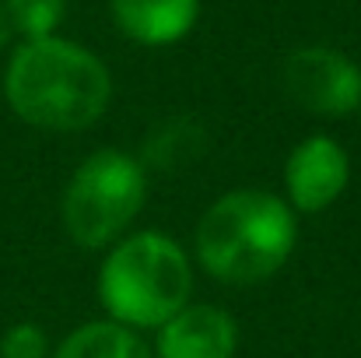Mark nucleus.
<instances>
[{
  "instance_id": "6",
  "label": "nucleus",
  "mask_w": 361,
  "mask_h": 358,
  "mask_svg": "<svg viewBox=\"0 0 361 358\" xmlns=\"http://www.w3.org/2000/svg\"><path fill=\"white\" fill-rule=\"evenodd\" d=\"M348 179H351V158L326 133H316V137L302 141L291 151L288 169H284L288 197L305 215L326 211L348 190Z\"/></svg>"
},
{
  "instance_id": "3",
  "label": "nucleus",
  "mask_w": 361,
  "mask_h": 358,
  "mask_svg": "<svg viewBox=\"0 0 361 358\" xmlns=\"http://www.w3.org/2000/svg\"><path fill=\"white\" fill-rule=\"evenodd\" d=\"M193 274L183 246L161 232H137L106 256L99 274L102 306L123 327H165L186 309Z\"/></svg>"
},
{
  "instance_id": "13",
  "label": "nucleus",
  "mask_w": 361,
  "mask_h": 358,
  "mask_svg": "<svg viewBox=\"0 0 361 358\" xmlns=\"http://www.w3.org/2000/svg\"><path fill=\"white\" fill-rule=\"evenodd\" d=\"M11 32H14V28H11V18H7V7L0 4V46H4V42L11 39Z\"/></svg>"
},
{
  "instance_id": "10",
  "label": "nucleus",
  "mask_w": 361,
  "mask_h": 358,
  "mask_svg": "<svg viewBox=\"0 0 361 358\" xmlns=\"http://www.w3.org/2000/svg\"><path fill=\"white\" fill-rule=\"evenodd\" d=\"M200 144H204V130L197 126V123H190V119H169V123H161L151 137H147V162L151 165H165V169H172V165H179L186 155L193 158L197 151H200Z\"/></svg>"
},
{
  "instance_id": "2",
  "label": "nucleus",
  "mask_w": 361,
  "mask_h": 358,
  "mask_svg": "<svg viewBox=\"0 0 361 358\" xmlns=\"http://www.w3.org/2000/svg\"><path fill=\"white\" fill-rule=\"evenodd\" d=\"M298 239L295 215L267 190H232L214 201L197 225V256L225 285L274 278Z\"/></svg>"
},
{
  "instance_id": "5",
  "label": "nucleus",
  "mask_w": 361,
  "mask_h": 358,
  "mask_svg": "<svg viewBox=\"0 0 361 358\" xmlns=\"http://www.w3.org/2000/svg\"><path fill=\"white\" fill-rule=\"evenodd\" d=\"M288 95L316 117H351L361 106V67L330 46H305L284 60Z\"/></svg>"
},
{
  "instance_id": "7",
  "label": "nucleus",
  "mask_w": 361,
  "mask_h": 358,
  "mask_svg": "<svg viewBox=\"0 0 361 358\" xmlns=\"http://www.w3.org/2000/svg\"><path fill=\"white\" fill-rule=\"evenodd\" d=\"M239 345L235 320L218 306H186L158 334V358H232Z\"/></svg>"
},
{
  "instance_id": "12",
  "label": "nucleus",
  "mask_w": 361,
  "mask_h": 358,
  "mask_svg": "<svg viewBox=\"0 0 361 358\" xmlns=\"http://www.w3.org/2000/svg\"><path fill=\"white\" fill-rule=\"evenodd\" d=\"M0 358H46V334L39 323H14L0 338Z\"/></svg>"
},
{
  "instance_id": "9",
  "label": "nucleus",
  "mask_w": 361,
  "mask_h": 358,
  "mask_svg": "<svg viewBox=\"0 0 361 358\" xmlns=\"http://www.w3.org/2000/svg\"><path fill=\"white\" fill-rule=\"evenodd\" d=\"M53 358H151V352L130 327L95 320L67 334Z\"/></svg>"
},
{
  "instance_id": "4",
  "label": "nucleus",
  "mask_w": 361,
  "mask_h": 358,
  "mask_svg": "<svg viewBox=\"0 0 361 358\" xmlns=\"http://www.w3.org/2000/svg\"><path fill=\"white\" fill-rule=\"evenodd\" d=\"M147 193L144 165L123 151H95L78 165L63 193V225L85 249H99L137 218Z\"/></svg>"
},
{
  "instance_id": "11",
  "label": "nucleus",
  "mask_w": 361,
  "mask_h": 358,
  "mask_svg": "<svg viewBox=\"0 0 361 358\" xmlns=\"http://www.w3.org/2000/svg\"><path fill=\"white\" fill-rule=\"evenodd\" d=\"M7 18L11 28L21 32L28 42L49 39L56 25L63 21V0H7Z\"/></svg>"
},
{
  "instance_id": "1",
  "label": "nucleus",
  "mask_w": 361,
  "mask_h": 358,
  "mask_svg": "<svg viewBox=\"0 0 361 358\" xmlns=\"http://www.w3.org/2000/svg\"><path fill=\"white\" fill-rule=\"evenodd\" d=\"M4 95L25 123L42 130H85L106 113L113 78L106 64L67 39L25 42L4 74Z\"/></svg>"
},
{
  "instance_id": "8",
  "label": "nucleus",
  "mask_w": 361,
  "mask_h": 358,
  "mask_svg": "<svg viewBox=\"0 0 361 358\" xmlns=\"http://www.w3.org/2000/svg\"><path fill=\"white\" fill-rule=\"evenodd\" d=\"M200 14V0H113V18L126 39L140 46L179 42Z\"/></svg>"
}]
</instances>
